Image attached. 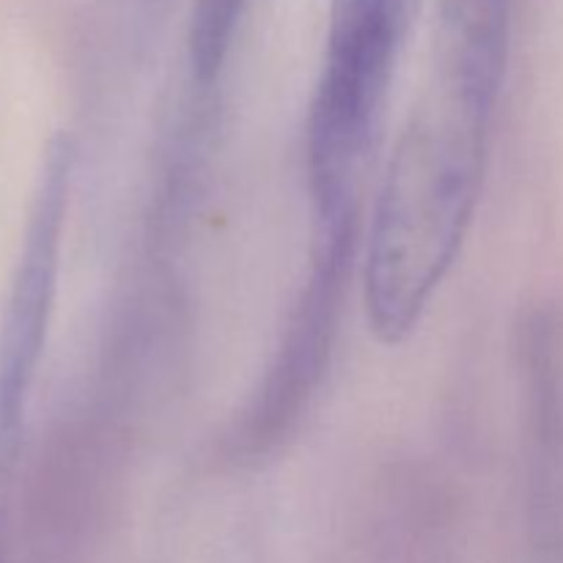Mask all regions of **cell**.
<instances>
[{
  "mask_svg": "<svg viewBox=\"0 0 563 563\" xmlns=\"http://www.w3.org/2000/svg\"><path fill=\"white\" fill-rule=\"evenodd\" d=\"M498 93L443 69L394 148L368 234L363 300L374 335L401 344L454 267L482 196Z\"/></svg>",
  "mask_w": 563,
  "mask_h": 563,
  "instance_id": "6da1fadb",
  "label": "cell"
},
{
  "mask_svg": "<svg viewBox=\"0 0 563 563\" xmlns=\"http://www.w3.org/2000/svg\"><path fill=\"white\" fill-rule=\"evenodd\" d=\"M355 234L357 223L317 234L311 278L291 311L262 388L236 423V454L256 460L278 449L286 434L295 432L302 410L317 394L339 333L341 302L355 256Z\"/></svg>",
  "mask_w": 563,
  "mask_h": 563,
  "instance_id": "277c9868",
  "label": "cell"
},
{
  "mask_svg": "<svg viewBox=\"0 0 563 563\" xmlns=\"http://www.w3.org/2000/svg\"><path fill=\"white\" fill-rule=\"evenodd\" d=\"M247 0H192L187 53H190L192 80L212 86L229 60L240 31Z\"/></svg>",
  "mask_w": 563,
  "mask_h": 563,
  "instance_id": "5b68a950",
  "label": "cell"
},
{
  "mask_svg": "<svg viewBox=\"0 0 563 563\" xmlns=\"http://www.w3.org/2000/svg\"><path fill=\"white\" fill-rule=\"evenodd\" d=\"M71 176H75V143L60 132L47 143L38 168L20 256L0 317V493H11L27 401L47 346Z\"/></svg>",
  "mask_w": 563,
  "mask_h": 563,
  "instance_id": "3957f363",
  "label": "cell"
},
{
  "mask_svg": "<svg viewBox=\"0 0 563 563\" xmlns=\"http://www.w3.org/2000/svg\"><path fill=\"white\" fill-rule=\"evenodd\" d=\"M412 5L416 0H333L306 135L317 234L357 223V187Z\"/></svg>",
  "mask_w": 563,
  "mask_h": 563,
  "instance_id": "7a4b0ae2",
  "label": "cell"
}]
</instances>
